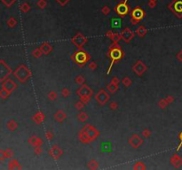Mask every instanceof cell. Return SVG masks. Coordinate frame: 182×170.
Listing matches in <instances>:
<instances>
[{
	"label": "cell",
	"instance_id": "7",
	"mask_svg": "<svg viewBox=\"0 0 182 170\" xmlns=\"http://www.w3.org/2000/svg\"><path fill=\"white\" fill-rule=\"evenodd\" d=\"M109 99H110V96H109V94H108L104 89L100 90L98 91V93L95 95V100H96V102L98 103L100 105H101V106L105 105V104L108 102V100Z\"/></svg>",
	"mask_w": 182,
	"mask_h": 170
},
{
	"label": "cell",
	"instance_id": "17",
	"mask_svg": "<svg viewBox=\"0 0 182 170\" xmlns=\"http://www.w3.org/2000/svg\"><path fill=\"white\" fill-rule=\"evenodd\" d=\"M54 119L56 120L58 122H62L63 121H65V120L67 119L66 113H65L64 111H62V110L57 111V112L55 113V114H54Z\"/></svg>",
	"mask_w": 182,
	"mask_h": 170
},
{
	"label": "cell",
	"instance_id": "5",
	"mask_svg": "<svg viewBox=\"0 0 182 170\" xmlns=\"http://www.w3.org/2000/svg\"><path fill=\"white\" fill-rule=\"evenodd\" d=\"M81 130L85 134L86 136H88V138L91 140V142L94 141L100 136V134H101L98 129L94 126L91 125V124H86L85 126L83 127V129Z\"/></svg>",
	"mask_w": 182,
	"mask_h": 170
},
{
	"label": "cell",
	"instance_id": "16",
	"mask_svg": "<svg viewBox=\"0 0 182 170\" xmlns=\"http://www.w3.org/2000/svg\"><path fill=\"white\" fill-rule=\"evenodd\" d=\"M106 37H108V38L112 40V42H115V43H118V42L122 39L120 34H118V33H113V31H111V30L107 32Z\"/></svg>",
	"mask_w": 182,
	"mask_h": 170
},
{
	"label": "cell",
	"instance_id": "47",
	"mask_svg": "<svg viewBox=\"0 0 182 170\" xmlns=\"http://www.w3.org/2000/svg\"><path fill=\"white\" fill-rule=\"evenodd\" d=\"M156 1H157V0H149V2H155L156 3Z\"/></svg>",
	"mask_w": 182,
	"mask_h": 170
},
{
	"label": "cell",
	"instance_id": "45",
	"mask_svg": "<svg viewBox=\"0 0 182 170\" xmlns=\"http://www.w3.org/2000/svg\"><path fill=\"white\" fill-rule=\"evenodd\" d=\"M166 100H167V102H168V103H172V101H173V98H172V97H167Z\"/></svg>",
	"mask_w": 182,
	"mask_h": 170
},
{
	"label": "cell",
	"instance_id": "38",
	"mask_svg": "<svg viewBox=\"0 0 182 170\" xmlns=\"http://www.w3.org/2000/svg\"><path fill=\"white\" fill-rule=\"evenodd\" d=\"M111 83H114V84L116 85H119V83H120V79L117 77V76H114L112 79H111Z\"/></svg>",
	"mask_w": 182,
	"mask_h": 170
},
{
	"label": "cell",
	"instance_id": "32",
	"mask_svg": "<svg viewBox=\"0 0 182 170\" xmlns=\"http://www.w3.org/2000/svg\"><path fill=\"white\" fill-rule=\"evenodd\" d=\"M70 95V91L68 88H63L61 90V96L63 97H68Z\"/></svg>",
	"mask_w": 182,
	"mask_h": 170
},
{
	"label": "cell",
	"instance_id": "22",
	"mask_svg": "<svg viewBox=\"0 0 182 170\" xmlns=\"http://www.w3.org/2000/svg\"><path fill=\"white\" fill-rule=\"evenodd\" d=\"M79 136V140H80V141H81L83 143H91V140L88 138V136H86L85 134L82 131V130H80V132H79V136Z\"/></svg>",
	"mask_w": 182,
	"mask_h": 170
},
{
	"label": "cell",
	"instance_id": "46",
	"mask_svg": "<svg viewBox=\"0 0 182 170\" xmlns=\"http://www.w3.org/2000/svg\"><path fill=\"white\" fill-rule=\"evenodd\" d=\"M180 140H181V143H182V132L180 133Z\"/></svg>",
	"mask_w": 182,
	"mask_h": 170
},
{
	"label": "cell",
	"instance_id": "31",
	"mask_svg": "<svg viewBox=\"0 0 182 170\" xmlns=\"http://www.w3.org/2000/svg\"><path fill=\"white\" fill-rule=\"evenodd\" d=\"M167 104H168V102H167V100H166V99H160V100H159V102H158V105H159V107H160V108H162V109L165 108Z\"/></svg>",
	"mask_w": 182,
	"mask_h": 170
},
{
	"label": "cell",
	"instance_id": "21",
	"mask_svg": "<svg viewBox=\"0 0 182 170\" xmlns=\"http://www.w3.org/2000/svg\"><path fill=\"white\" fill-rule=\"evenodd\" d=\"M147 33H148V29L146 28L145 26H142V25L136 29V34L138 35L140 37H144Z\"/></svg>",
	"mask_w": 182,
	"mask_h": 170
},
{
	"label": "cell",
	"instance_id": "25",
	"mask_svg": "<svg viewBox=\"0 0 182 170\" xmlns=\"http://www.w3.org/2000/svg\"><path fill=\"white\" fill-rule=\"evenodd\" d=\"M87 167L89 169H97L99 168V162H97L95 160H91L88 162Z\"/></svg>",
	"mask_w": 182,
	"mask_h": 170
},
{
	"label": "cell",
	"instance_id": "10",
	"mask_svg": "<svg viewBox=\"0 0 182 170\" xmlns=\"http://www.w3.org/2000/svg\"><path fill=\"white\" fill-rule=\"evenodd\" d=\"M128 142H129V144H130L132 148L138 149L142 145L143 139L141 138L139 135H137V134H133V135H131V136L130 138H129Z\"/></svg>",
	"mask_w": 182,
	"mask_h": 170
},
{
	"label": "cell",
	"instance_id": "4",
	"mask_svg": "<svg viewBox=\"0 0 182 170\" xmlns=\"http://www.w3.org/2000/svg\"><path fill=\"white\" fill-rule=\"evenodd\" d=\"M145 15V12L141 8L139 7V6L135 7L131 11V25L134 26V25L139 24V22L144 19Z\"/></svg>",
	"mask_w": 182,
	"mask_h": 170
},
{
	"label": "cell",
	"instance_id": "40",
	"mask_svg": "<svg viewBox=\"0 0 182 170\" xmlns=\"http://www.w3.org/2000/svg\"><path fill=\"white\" fill-rule=\"evenodd\" d=\"M90 98H91L90 97H80V101L84 103V104H88V103H89V101H90Z\"/></svg>",
	"mask_w": 182,
	"mask_h": 170
},
{
	"label": "cell",
	"instance_id": "18",
	"mask_svg": "<svg viewBox=\"0 0 182 170\" xmlns=\"http://www.w3.org/2000/svg\"><path fill=\"white\" fill-rule=\"evenodd\" d=\"M29 142H30V143L31 144V145H33L34 147H36V146H42L43 143H44V142H43V140L40 137H37V136H31L30 138V140H29Z\"/></svg>",
	"mask_w": 182,
	"mask_h": 170
},
{
	"label": "cell",
	"instance_id": "43",
	"mask_svg": "<svg viewBox=\"0 0 182 170\" xmlns=\"http://www.w3.org/2000/svg\"><path fill=\"white\" fill-rule=\"evenodd\" d=\"M30 5H28V4H24V5H22L21 9H22V11H23V12H28V11L30 10Z\"/></svg>",
	"mask_w": 182,
	"mask_h": 170
},
{
	"label": "cell",
	"instance_id": "39",
	"mask_svg": "<svg viewBox=\"0 0 182 170\" xmlns=\"http://www.w3.org/2000/svg\"><path fill=\"white\" fill-rule=\"evenodd\" d=\"M109 107H110L111 110H116L118 108V104L116 102V101H113V102H111L110 104H109Z\"/></svg>",
	"mask_w": 182,
	"mask_h": 170
},
{
	"label": "cell",
	"instance_id": "15",
	"mask_svg": "<svg viewBox=\"0 0 182 170\" xmlns=\"http://www.w3.org/2000/svg\"><path fill=\"white\" fill-rule=\"evenodd\" d=\"M39 48L41 49V51H42L43 54H44V55H48V54L51 53V52H52V45H51L49 43H47V42H44V43H43Z\"/></svg>",
	"mask_w": 182,
	"mask_h": 170
},
{
	"label": "cell",
	"instance_id": "11",
	"mask_svg": "<svg viewBox=\"0 0 182 170\" xmlns=\"http://www.w3.org/2000/svg\"><path fill=\"white\" fill-rule=\"evenodd\" d=\"M92 93H93V90H91V88L86 84L81 85V87L76 90V94L78 95L79 97H91Z\"/></svg>",
	"mask_w": 182,
	"mask_h": 170
},
{
	"label": "cell",
	"instance_id": "23",
	"mask_svg": "<svg viewBox=\"0 0 182 170\" xmlns=\"http://www.w3.org/2000/svg\"><path fill=\"white\" fill-rule=\"evenodd\" d=\"M107 89H108V90L109 91L110 93H112V94H114V93H116V91H117L118 90V85H116L114 84V83H109V84L107 85Z\"/></svg>",
	"mask_w": 182,
	"mask_h": 170
},
{
	"label": "cell",
	"instance_id": "3",
	"mask_svg": "<svg viewBox=\"0 0 182 170\" xmlns=\"http://www.w3.org/2000/svg\"><path fill=\"white\" fill-rule=\"evenodd\" d=\"M14 75L20 83H25L31 76V72L25 65H21L16 69V71L14 72Z\"/></svg>",
	"mask_w": 182,
	"mask_h": 170
},
{
	"label": "cell",
	"instance_id": "12",
	"mask_svg": "<svg viewBox=\"0 0 182 170\" xmlns=\"http://www.w3.org/2000/svg\"><path fill=\"white\" fill-rule=\"evenodd\" d=\"M120 35H121L122 39H123L125 43H127V44L130 43V42L134 38V37H135V33L133 31H131L129 28H125L123 30H122Z\"/></svg>",
	"mask_w": 182,
	"mask_h": 170
},
{
	"label": "cell",
	"instance_id": "30",
	"mask_svg": "<svg viewBox=\"0 0 182 170\" xmlns=\"http://www.w3.org/2000/svg\"><path fill=\"white\" fill-rule=\"evenodd\" d=\"M122 83H123V84L125 87H130L131 85V83H132V82H131V80L129 77H124L123 79V81H122Z\"/></svg>",
	"mask_w": 182,
	"mask_h": 170
},
{
	"label": "cell",
	"instance_id": "28",
	"mask_svg": "<svg viewBox=\"0 0 182 170\" xmlns=\"http://www.w3.org/2000/svg\"><path fill=\"white\" fill-rule=\"evenodd\" d=\"M42 54H43V52H42V51H41V49L40 48L36 49V50H34L32 52L33 57H35V58H40V57L42 56Z\"/></svg>",
	"mask_w": 182,
	"mask_h": 170
},
{
	"label": "cell",
	"instance_id": "36",
	"mask_svg": "<svg viewBox=\"0 0 182 170\" xmlns=\"http://www.w3.org/2000/svg\"><path fill=\"white\" fill-rule=\"evenodd\" d=\"M88 67L90 68V69H91V70H95L97 68L96 62H94V61H90L88 64Z\"/></svg>",
	"mask_w": 182,
	"mask_h": 170
},
{
	"label": "cell",
	"instance_id": "33",
	"mask_svg": "<svg viewBox=\"0 0 182 170\" xmlns=\"http://www.w3.org/2000/svg\"><path fill=\"white\" fill-rule=\"evenodd\" d=\"M75 107H76V110L81 111V110L84 107V104L83 102H81V101H78V102H76V104H75Z\"/></svg>",
	"mask_w": 182,
	"mask_h": 170
},
{
	"label": "cell",
	"instance_id": "24",
	"mask_svg": "<svg viewBox=\"0 0 182 170\" xmlns=\"http://www.w3.org/2000/svg\"><path fill=\"white\" fill-rule=\"evenodd\" d=\"M88 118H89L88 114L86 113L85 112H80L78 113V115H77V119H78L81 122H86V121L88 120Z\"/></svg>",
	"mask_w": 182,
	"mask_h": 170
},
{
	"label": "cell",
	"instance_id": "29",
	"mask_svg": "<svg viewBox=\"0 0 182 170\" xmlns=\"http://www.w3.org/2000/svg\"><path fill=\"white\" fill-rule=\"evenodd\" d=\"M57 97H58V95H57L56 91L52 90V91H50V92L48 93V98H49L50 100H52V101H54V100L57 98Z\"/></svg>",
	"mask_w": 182,
	"mask_h": 170
},
{
	"label": "cell",
	"instance_id": "20",
	"mask_svg": "<svg viewBox=\"0 0 182 170\" xmlns=\"http://www.w3.org/2000/svg\"><path fill=\"white\" fill-rule=\"evenodd\" d=\"M122 26V19L120 18H114L111 19V27L113 28H120Z\"/></svg>",
	"mask_w": 182,
	"mask_h": 170
},
{
	"label": "cell",
	"instance_id": "1",
	"mask_svg": "<svg viewBox=\"0 0 182 170\" xmlns=\"http://www.w3.org/2000/svg\"><path fill=\"white\" fill-rule=\"evenodd\" d=\"M71 59L74 61L75 63L79 66V67H83L85 66L86 64L88 63L89 61L91 60V56L90 54H88L84 50L82 49H78L77 51H76L71 56Z\"/></svg>",
	"mask_w": 182,
	"mask_h": 170
},
{
	"label": "cell",
	"instance_id": "19",
	"mask_svg": "<svg viewBox=\"0 0 182 170\" xmlns=\"http://www.w3.org/2000/svg\"><path fill=\"white\" fill-rule=\"evenodd\" d=\"M44 119H45V115L43 112H37V113L33 116V121L37 124H41L44 122Z\"/></svg>",
	"mask_w": 182,
	"mask_h": 170
},
{
	"label": "cell",
	"instance_id": "44",
	"mask_svg": "<svg viewBox=\"0 0 182 170\" xmlns=\"http://www.w3.org/2000/svg\"><path fill=\"white\" fill-rule=\"evenodd\" d=\"M56 1L59 3L61 5H65L67 3L69 2V1H70V0H56Z\"/></svg>",
	"mask_w": 182,
	"mask_h": 170
},
{
	"label": "cell",
	"instance_id": "6",
	"mask_svg": "<svg viewBox=\"0 0 182 170\" xmlns=\"http://www.w3.org/2000/svg\"><path fill=\"white\" fill-rule=\"evenodd\" d=\"M87 42H88L87 37L83 34H81V33H77L71 38V43L77 49H82L87 44Z\"/></svg>",
	"mask_w": 182,
	"mask_h": 170
},
{
	"label": "cell",
	"instance_id": "26",
	"mask_svg": "<svg viewBox=\"0 0 182 170\" xmlns=\"http://www.w3.org/2000/svg\"><path fill=\"white\" fill-rule=\"evenodd\" d=\"M133 169L135 170H145L146 169V166L145 164L142 162V161H138L136 162L133 166Z\"/></svg>",
	"mask_w": 182,
	"mask_h": 170
},
{
	"label": "cell",
	"instance_id": "14",
	"mask_svg": "<svg viewBox=\"0 0 182 170\" xmlns=\"http://www.w3.org/2000/svg\"><path fill=\"white\" fill-rule=\"evenodd\" d=\"M48 153H49V155L51 156L53 160H58V159L63 154V151H62L61 149L60 148L57 144H54V145L52 146V148L49 150Z\"/></svg>",
	"mask_w": 182,
	"mask_h": 170
},
{
	"label": "cell",
	"instance_id": "9",
	"mask_svg": "<svg viewBox=\"0 0 182 170\" xmlns=\"http://www.w3.org/2000/svg\"><path fill=\"white\" fill-rule=\"evenodd\" d=\"M148 67L145 65V63L141 60H138L134 65L132 66V71L137 75L138 76H141L143 74L147 71Z\"/></svg>",
	"mask_w": 182,
	"mask_h": 170
},
{
	"label": "cell",
	"instance_id": "13",
	"mask_svg": "<svg viewBox=\"0 0 182 170\" xmlns=\"http://www.w3.org/2000/svg\"><path fill=\"white\" fill-rule=\"evenodd\" d=\"M169 7H171L173 12L178 16L182 15V0H174V2H172Z\"/></svg>",
	"mask_w": 182,
	"mask_h": 170
},
{
	"label": "cell",
	"instance_id": "34",
	"mask_svg": "<svg viewBox=\"0 0 182 170\" xmlns=\"http://www.w3.org/2000/svg\"><path fill=\"white\" fill-rule=\"evenodd\" d=\"M141 135H142L144 137H149L151 136V131H150L148 129H144L143 131L141 132Z\"/></svg>",
	"mask_w": 182,
	"mask_h": 170
},
{
	"label": "cell",
	"instance_id": "41",
	"mask_svg": "<svg viewBox=\"0 0 182 170\" xmlns=\"http://www.w3.org/2000/svg\"><path fill=\"white\" fill-rule=\"evenodd\" d=\"M37 5L39 6L40 8H44L45 7V5H46V2H45V0H39L38 1V3H37Z\"/></svg>",
	"mask_w": 182,
	"mask_h": 170
},
{
	"label": "cell",
	"instance_id": "35",
	"mask_svg": "<svg viewBox=\"0 0 182 170\" xmlns=\"http://www.w3.org/2000/svg\"><path fill=\"white\" fill-rule=\"evenodd\" d=\"M53 136H54V135H53V133H52V131H47L46 133H45V138L48 140V141H51L52 138H53Z\"/></svg>",
	"mask_w": 182,
	"mask_h": 170
},
{
	"label": "cell",
	"instance_id": "37",
	"mask_svg": "<svg viewBox=\"0 0 182 170\" xmlns=\"http://www.w3.org/2000/svg\"><path fill=\"white\" fill-rule=\"evenodd\" d=\"M34 151H35V153H36L37 155H40V154L43 152L42 146H36V147H35Z\"/></svg>",
	"mask_w": 182,
	"mask_h": 170
},
{
	"label": "cell",
	"instance_id": "42",
	"mask_svg": "<svg viewBox=\"0 0 182 170\" xmlns=\"http://www.w3.org/2000/svg\"><path fill=\"white\" fill-rule=\"evenodd\" d=\"M109 12H110V9H109L108 6H104V7L102 8V13H103L104 15H108Z\"/></svg>",
	"mask_w": 182,
	"mask_h": 170
},
{
	"label": "cell",
	"instance_id": "2",
	"mask_svg": "<svg viewBox=\"0 0 182 170\" xmlns=\"http://www.w3.org/2000/svg\"><path fill=\"white\" fill-rule=\"evenodd\" d=\"M108 56L111 59V63L110 66L108 69V75L110 74V70L113 65L116 63V61L120 60L121 58H123V56H124V52L123 51H122V49L119 47H109L108 48Z\"/></svg>",
	"mask_w": 182,
	"mask_h": 170
},
{
	"label": "cell",
	"instance_id": "27",
	"mask_svg": "<svg viewBox=\"0 0 182 170\" xmlns=\"http://www.w3.org/2000/svg\"><path fill=\"white\" fill-rule=\"evenodd\" d=\"M75 82L79 85H83L85 83V79H84V77L83 76H77L76 77V79H75Z\"/></svg>",
	"mask_w": 182,
	"mask_h": 170
},
{
	"label": "cell",
	"instance_id": "8",
	"mask_svg": "<svg viewBox=\"0 0 182 170\" xmlns=\"http://www.w3.org/2000/svg\"><path fill=\"white\" fill-rule=\"evenodd\" d=\"M127 1L128 0H124L123 2L118 4L115 8V11L120 17H124L125 15L129 12V6L127 5Z\"/></svg>",
	"mask_w": 182,
	"mask_h": 170
}]
</instances>
